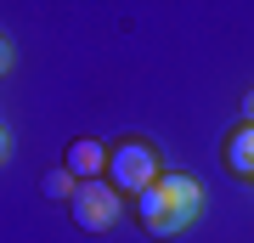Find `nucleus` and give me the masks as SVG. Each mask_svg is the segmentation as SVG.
Here are the masks:
<instances>
[{"instance_id": "nucleus-1", "label": "nucleus", "mask_w": 254, "mask_h": 243, "mask_svg": "<svg viewBox=\"0 0 254 243\" xmlns=\"http://www.w3.org/2000/svg\"><path fill=\"white\" fill-rule=\"evenodd\" d=\"M198 209H203V187L192 175H158L153 187L141 192V226L153 238L187 232V226L198 221Z\"/></svg>"}, {"instance_id": "nucleus-4", "label": "nucleus", "mask_w": 254, "mask_h": 243, "mask_svg": "<svg viewBox=\"0 0 254 243\" xmlns=\"http://www.w3.org/2000/svg\"><path fill=\"white\" fill-rule=\"evenodd\" d=\"M63 170H68L73 181H96L102 170H108V153H102L96 142H73V147H68V159H63Z\"/></svg>"}, {"instance_id": "nucleus-3", "label": "nucleus", "mask_w": 254, "mask_h": 243, "mask_svg": "<svg viewBox=\"0 0 254 243\" xmlns=\"http://www.w3.org/2000/svg\"><path fill=\"white\" fill-rule=\"evenodd\" d=\"M68 209H73V221H79L85 232H108V226L119 221V192L108 187V175L79 181V187H73V198H68Z\"/></svg>"}, {"instance_id": "nucleus-9", "label": "nucleus", "mask_w": 254, "mask_h": 243, "mask_svg": "<svg viewBox=\"0 0 254 243\" xmlns=\"http://www.w3.org/2000/svg\"><path fill=\"white\" fill-rule=\"evenodd\" d=\"M243 113H249V125H254V90H249V96H243Z\"/></svg>"}, {"instance_id": "nucleus-5", "label": "nucleus", "mask_w": 254, "mask_h": 243, "mask_svg": "<svg viewBox=\"0 0 254 243\" xmlns=\"http://www.w3.org/2000/svg\"><path fill=\"white\" fill-rule=\"evenodd\" d=\"M226 159H232L237 175H254V125H243V130L226 142Z\"/></svg>"}, {"instance_id": "nucleus-6", "label": "nucleus", "mask_w": 254, "mask_h": 243, "mask_svg": "<svg viewBox=\"0 0 254 243\" xmlns=\"http://www.w3.org/2000/svg\"><path fill=\"white\" fill-rule=\"evenodd\" d=\"M73 187H79V181H73L68 170H51L46 175V198H73Z\"/></svg>"}, {"instance_id": "nucleus-7", "label": "nucleus", "mask_w": 254, "mask_h": 243, "mask_svg": "<svg viewBox=\"0 0 254 243\" xmlns=\"http://www.w3.org/2000/svg\"><path fill=\"white\" fill-rule=\"evenodd\" d=\"M6 159H11V130L0 125V164H6Z\"/></svg>"}, {"instance_id": "nucleus-8", "label": "nucleus", "mask_w": 254, "mask_h": 243, "mask_svg": "<svg viewBox=\"0 0 254 243\" xmlns=\"http://www.w3.org/2000/svg\"><path fill=\"white\" fill-rule=\"evenodd\" d=\"M6 68H11V40L0 34V74H6Z\"/></svg>"}, {"instance_id": "nucleus-2", "label": "nucleus", "mask_w": 254, "mask_h": 243, "mask_svg": "<svg viewBox=\"0 0 254 243\" xmlns=\"http://www.w3.org/2000/svg\"><path fill=\"white\" fill-rule=\"evenodd\" d=\"M158 181V153L147 142H119L108 153V187L113 192H147Z\"/></svg>"}]
</instances>
